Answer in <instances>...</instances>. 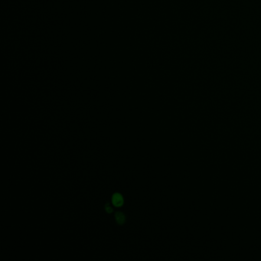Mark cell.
Masks as SVG:
<instances>
[{
    "mask_svg": "<svg viewBox=\"0 0 261 261\" xmlns=\"http://www.w3.org/2000/svg\"><path fill=\"white\" fill-rule=\"evenodd\" d=\"M123 197L120 193H115L112 197V203L114 206L120 207L123 204Z\"/></svg>",
    "mask_w": 261,
    "mask_h": 261,
    "instance_id": "6da1fadb",
    "label": "cell"
},
{
    "mask_svg": "<svg viewBox=\"0 0 261 261\" xmlns=\"http://www.w3.org/2000/svg\"><path fill=\"white\" fill-rule=\"evenodd\" d=\"M115 218L117 222L120 224H123L126 221V217L124 214H123L122 212H117L115 215Z\"/></svg>",
    "mask_w": 261,
    "mask_h": 261,
    "instance_id": "7a4b0ae2",
    "label": "cell"
},
{
    "mask_svg": "<svg viewBox=\"0 0 261 261\" xmlns=\"http://www.w3.org/2000/svg\"><path fill=\"white\" fill-rule=\"evenodd\" d=\"M105 210L107 211V213H111L112 211H113V208L110 207V204H106V206H105Z\"/></svg>",
    "mask_w": 261,
    "mask_h": 261,
    "instance_id": "3957f363",
    "label": "cell"
}]
</instances>
